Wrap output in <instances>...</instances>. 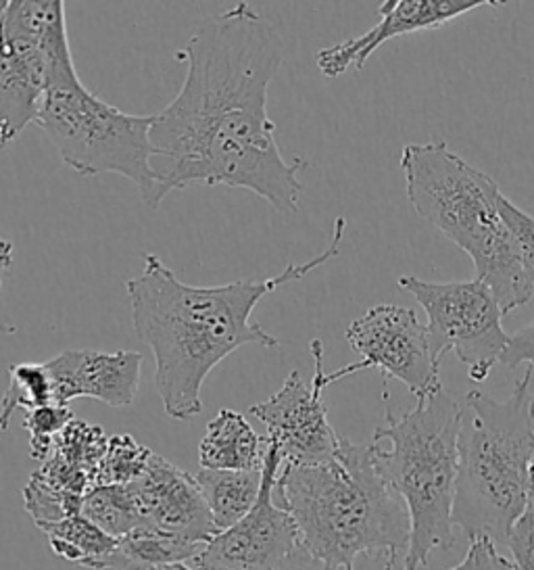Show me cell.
<instances>
[{
	"mask_svg": "<svg viewBox=\"0 0 534 570\" xmlns=\"http://www.w3.org/2000/svg\"><path fill=\"white\" fill-rule=\"evenodd\" d=\"M284 52L276 28L249 2L200 23L178 52L188 63L182 88L150 126V209L200 185L245 188L283 214L299 212L307 161L284 159L267 114Z\"/></svg>",
	"mask_w": 534,
	"mask_h": 570,
	"instance_id": "cell-1",
	"label": "cell"
},
{
	"mask_svg": "<svg viewBox=\"0 0 534 570\" xmlns=\"http://www.w3.org/2000/svg\"><path fill=\"white\" fill-rule=\"evenodd\" d=\"M345 228L347 219H336L324 252L305 264H288L266 281L186 285L157 255H145L142 274L126 283V293L134 333L155 355V386L169 419L188 422L199 416L202 385L230 353L245 345L280 347L278 336L253 322L257 303L338 257Z\"/></svg>",
	"mask_w": 534,
	"mask_h": 570,
	"instance_id": "cell-2",
	"label": "cell"
},
{
	"mask_svg": "<svg viewBox=\"0 0 534 570\" xmlns=\"http://www.w3.org/2000/svg\"><path fill=\"white\" fill-rule=\"evenodd\" d=\"M274 500L295 520L299 543L338 570H355L359 556L395 570L409 550L405 503L376 466L372 445L340 436L324 464H283Z\"/></svg>",
	"mask_w": 534,
	"mask_h": 570,
	"instance_id": "cell-3",
	"label": "cell"
},
{
	"mask_svg": "<svg viewBox=\"0 0 534 570\" xmlns=\"http://www.w3.org/2000/svg\"><path fill=\"white\" fill-rule=\"evenodd\" d=\"M399 164L414 212L469 255L474 278L493 291L503 316L531 302L534 286L501 218L500 185L445 140L407 145Z\"/></svg>",
	"mask_w": 534,
	"mask_h": 570,
	"instance_id": "cell-4",
	"label": "cell"
},
{
	"mask_svg": "<svg viewBox=\"0 0 534 570\" xmlns=\"http://www.w3.org/2000/svg\"><path fill=\"white\" fill-rule=\"evenodd\" d=\"M533 368H526L507 400L469 391L459 435L453 527L469 541L505 543L528 510L534 483Z\"/></svg>",
	"mask_w": 534,
	"mask_h": 570,
	"instance_id": "cell-5",
	"label": "cell"
},
{
	"mask_svg": "<svg viewBox=\"0 0 534 570\" xmlns=\"http://www.w3.org/2000/svg\"><path fill=\"white\" fill-rule=\"evenodd\" d=\"M462 424V405L438 385L400 416L388 410L386 424L369 443L376 466L409 517L403 570H419L433 552L455 546L453 500Z\"/></svg>",
	"mask_w": 534,
	"mask_h": 570,
	"instance_id": "cell-6",
	"label": "cell"
},
{
	"mask_svg": "<svg viewBox=\"0 0 534 570\" xmlns=\"http://www.w3.org/2000/svg\"><path fill=\"white\" fill-rule=\"evenodd\" d=\"M155 116H132L102 101L80 82L50 88L36 126L49 136L63 164L80 176L117 174L152 202L150 126Z\"/></svg>",
	"mask_w": 534,
	"mask_h": 570,
	"instance_id": "cell-7",
	"label": "cell"
},
{
	"mask_svg": "<svg viewBox=\"0 0 534 570\" xmlns=\"http://www.w3.org/2000/svg\"><path fill=\"white\" fill-rule=\"evenodd\" d=\"M80 82L63 0H0V151L36 124L50 88Z\"/></svg>",
	"mask_w": 534,
	"mask_h": 570,
	"instance_id": "cell-8",
	"label": "cell"
},
{
	"mask_svg": "<svg viewBox=\"0 0 534 570\" xmlns=\"http://www.w3.org/2000/svg\"><path fill=\"white\" fill-rule=\"evenodd\" d=\"M397 285L426 312L434 360L441 364L451 352L467 366L474 383L486 381L510 341L493 291L478 278L431 283L409 274L400 276Z\"/></svg>",
	"mask_w": 534,
	"mask_h": 570,
	"instance_id": "cell-9",
	"label": "cell"
},
{
	"mask_svg": "<svg viewBox=\"0 0 534 570\" xmlns=\"http://www.w3.org/2000/svg\"><path fill=\"white\" fill-rule=\"evenodd\" d=\"M350 350L362 362L326 374L328 385L359 370L378 368L384 383L395 379L419 400L441 385L438 362L431 350L428 326L417 318L412 307L378 303L347 328Z\"/></svg>",
	"mask_w": 534,
	"mask_h": 570,
	"instance_id": "cell-10",
	"label": "cell"
},
{
	"mask_svg": "<svg viewBox=\"0 0 534 570\" xmlns=\"http://www.w3.org/2000/svg\"><path fill=\"white\" fill-rule=\"evenodd\" d=\"M314 355V379L307 383L297 370H293L280 391H276L266 402L250 405V414L267 429V441L274 443L284 464L314 466L333 460L340 435L328 422V410L324 403V391L328 385L324 370V347L322 341H312Z\"/></svg>",
	"mask_w": 534,
	"mask_h": 570,
	"instance_id": "cell-11",
	"label": "cell"
},
{
	"mask_svg": "<svg viewBox=\"0 0 534 570\" xmlns=\"http://www.w3.org/2000/svg\"><path fill=\"white\" fill-rule=\"evenodd\" d=\"M280 450L267 441L264 485L249 514L214 537L188 564L197 570H274L299 543L293 517L274 500L283 470Z\"/></svg>",
	"mask_w": 534,
	"mask_h": 570,
	"instance_id": "cell-12",
	"label": "cell"
},
{
	"mask_svg": "<svg viewBox=\"0 0 534 570\" xmlns=\"http://www.w3.org/2000/svg\"><path fill=\"white\" fill-rule=\"evenodd\" d=\"M142 527L195 543H211L219 535L197 479L152 452L145 472L134 481Z\"/></svg>",
	"mask_w": 534,
	"mask_h": 570,
	"instance_id": "cell-13",
	"label": "cell"
},
{
	"mask_svg": "<svg viewBox=\"0 0 534 570\" xmlns=\"http://www.w3.org/2000/svg\"><path fill=\"white\" fill-rule=\"evenodd\" d=\"M497 4L495 0H386L378 9L380 21L374 28L366 35L322 49L316 55L317 68L326 78H338L350 68L362 71L372 52L395 36L436 30L481 7Z\"/></svg>",
	"mask_w": 534,
	"mask_h": 570,
	"instance_id": "cell-14",
	"label": "cell"
},
{
	"mask_svg": "<svg viewBox=\"0 0 534 570\" xmlns=\"http://www.w3.org/2000/svg\"><path fill=\"white\" fill-rule=\"evenodd\" d=\"M142 353L67 350L44 366L57 405L90 397L111 407L132 405L142 376Z\"/></svg>",
	"mask_w": 534,
	"mask_h": 570,
	"instance_id": "cell-15",
	"label": "cell"
},
{
	"mask_svg": "<svg viewBox=\"0 0 534 570\" xmlns=\"http://www.w3.org/2000/svg\"><path fill=\"white\" fill-rule=\"evenodd\" d=\"M267 436H259L240 412L219 410L199 445L200 469L264 470Z\"/></svg>",
	"mask_w": 534,
	"mask_h": 570,
	"instance_id": "cell-16",
	"label": "cell"
},
{
	"mask_svg": "<svg viewBox=\"0 0 534 570\" xmlns=\"http://www.w3.org/2000/svg\"><path fill=\"white\" fill-rule=\"evenodd\" d=\"M195 479L217 533H224L245 519L259 500L264 470L200 469Z\"/></svg>",
	"mask_w": 534,
	"mask_h": 570,
	"instance_id": "cell-17",
	"label": "cell"
},
{
	"mask_svg": "<svg viewBox=\"0 0 534 570\" xmlns=\"http://www.w3.org/2000/svg\"><path fill=\"white\" fill-rule=\"evenodd\" d=\"M202 550V543L138 527L130 535L117 539L116 550L100 562L99 570H150L178 562L188 564Z\"/></svg>",
	"mask_w": 534,
	"mask_h": 570,
	"instance_id": "cell-18",
	"label": "cell"
},
{
	"mask_svg": "<svg viewBox=\"0 0 534 570\" xmlns=\"http://www.w3.org/2000/svg\"><path fill=\"white\" fill-rule=\"evenodd\" d=\"M36 527L49 537L55 556L83 569L99 570L100 562L116 550L117 539L107 535L82 514L57 522H36Z\"/></svg>",
	"mask_w": 534,
	"mask_h": 570,
	"instance_id": "cell-19",
	"label": "cell"
},
{
	"mask_svg": "<svg viewBox=\"0 0 534 570\" xmlns=\"http://www.w3.org/2000/svg\"><path fill=\"white\" fill-rule=\"evenodd\" d=\"M82 517L113 539L142 527V517L130 485H95L83 498Z\"/></svg>",
	"mask_w": 534,
	"mask_h": 570,
	"instance_id": "cell-20",
	"label": "cell"
},
{
	"mask_svg": "<svg viewBox=\"0 0 534 570\" xmlns=\"http://www.w3.org/2000/svg\"><path fill=\"white\" fill-rule=\"evenodd\" d=\"M55 403L49 370L44 364H16L9 370V386L0 400V431H9L17 410H36Z\"/></svg>",
	"mask_w": 534,
	"mask_h": 570,
	"instance_id": "cell-21",
	"label": "cell"
},
{
	"mask_svg": "<svg viewBox=\"0 0 534 570\" xmlns=\"http://www.w3.org/2000/svg\"><path fill=\"white\" fill-rule=\"evenodd\" d=\"M150 455L149 448L140 445L134 436H109L95 485H132L147 469Z\"/></svg>",
	"mask_w": 534,
	"mask_h": 570,
	"instance_id": "cell-22",
	"label": "cell"
},
{
	"mask_svg": "<svg viewBox=\"0 0 534 570\" xmlns=\"http://www.w3.org/2000/svg\"><path fill=\"white\" fill-rule=\"evenodd\" d=\"M76 419L69 405L50 403L44 407H36L26 412L23 429L30 433V453L33 460L44 462L52 453L57 436L66 431L67 424Z\"/></svg>",
	"mask_w": 534,
	"mask_h": 570,
	"instance_id": "cell-23",
	"label": "cell"
},
{
	"mask_svg": "<svg viewBox=\"0 0 534 570\" xmlns=\"http://www.w3.org/2000/svg\"><path fill=\"white\" fill-rule=\"evenodd\" d=\"M83 498L69 495L44 485L32 474L30 483L23 489V505L33 522H57L82 512Z\"/></svg>",
	"mask_w": 534,
	"mask_h": 570,
	"instance_id": "cell-24",
	"label": "cell"
},
{
	"mask_svg": "<svg viewBox=\"0 0 534 570\" xmlns=\"http://www.w3.org/2000/svg\"><path fill=\"white\" fill-rule=\"evenodd\" d=\"M497 203H500L501 218L516 240L517 253H520L522 266L526 272V278L534 286V218L524 209H520L516 203L510 202L503 193Z\"/></svg>",
	"mask_w": 534,
	"mask_h": 570,
	"instance_id": "cell-25",
	"label": "cell"
},
{
	"mask_svg": "<svg viewBox=\"0 0 534 570\" xmlns=\"http://www.w3.org/2000/svg\"><path fill=\"white\" fill-rule=\"evenodd\" d=\"M451 570H516L514 562H510L497 550V543L488 537H478L469 541L464 560Z\"/></svg>",
	"mask_w": 534,
	"mask_h": 570,
	"instance_id": "cell-26",
	"label": "cell"
},
{
	"mask_svg": "<svg viewBox=\"0 0 534 570\" xmlns=\"http://www.w3.org/2000/svg\"><path fill=\"white\" fill-rule=\"evenodd\" d=\"M507 546L514 556V569L534 570V520L528 510L512 529Z\"/></svg>",
	"mask_w": 534,
	"mask_h": 570,
	"instance_id": "cell-27",
	"label": "cell"
},
{
	"mask_svg": "<svg viewBox=\"0 0 534 570\" xmlns=\"http://www.w3.org/2000/svg\"><path fill=\"white\" fill-rule=\"evenodd\" d=\"M501 362L512 370L522 364H528V368L534 370V322L520 328L514 335H510L507 347L501 355Z\"/></svg>",
	"mask_w": 534,
	"mask_h": 570,
	"instance_id": "cell-28",
	"label": "cell"
},
{
	"mask_svg": "<svg viewBox=\"0 0 534 570\" xmlns=\"http://www.w3.org/2000/svg\"><path fill=\"white\" fill-rule=\"evenodd\" d=\"M274 570H338L330 562L322 560L319 556L309 552L303 543H297L290 552L286 553L283 562Z\"/></svg>",
	"mask_w": 534,
	"mask_h": 570,
	"instance_id": "cell-29",
	"label": "cell"
},
{
	"mask_svg": "<svg viewBox=\"0 0 534 570\" xmlns=\"http://www.w3.org/2000/svg\"><path fill=\"white\" fill-rule=\"evenodd\" d=\"M11 268H13V243L9 238H4L0 230V291L4 286L7 276L11 274Z\"/></svg>",
	"mask_w": 534,
	"mask_h": 570,
	"instance_id": "cell-30",
	"label": "cell"
},
{
	"mask_svg": "<svg viewBox=\"0 0 534 570\" xmlns=\"http://www.w3.org/2000/svg\"><path fill=\"white\" fill-rule=\"evenodd\" d=\"M150 570H197L192 569L190 564H184V562H178V564H164V567H157V569Z\"/></svg>",
	"mask_w": 534,
	"mask_h": 570,
	"instance_id": "cell-31",
	"label": "cell"
},
{
	"mask_svg": "<svg viewBox=\"0 0 534 570\" xmlns=\"http://www.w3.org/2000/svg\"><path fill=\"white\" fill-rule=\"evenodd\" d=\"M528 512H531V517L534 520V483L533 489H531V500H528Z\"/></svg>",
	"mask_w": 534,
	"mask_h": 570,
	"instance_id": "cell-32",
	"label": "cell"
}]
</instances>
